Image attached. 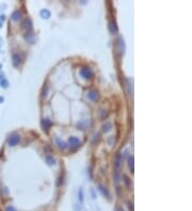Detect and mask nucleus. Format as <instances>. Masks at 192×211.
<instances>
[{
    "mask_svg": "<svg viewBox=\"0 0 192 211\" xmlns=\"http://www.w3.org/2000/svg\"><path fill=\"white\" fill-rule=\"evenodd\" d=\"M70 147H72V149L73 150H76L78 149V148L80 147V145H81V143H80V141L78 140L77 138H75V136H72V138H70Z\"/></svg>",
    "mask_w": 192,
    "mask_h": 211,
    "instance_id": "obj_1",
    "label": "nucleus"
},
{
    "mask_svg": "<svg viewBox=\"0 0 192 211\" xmlns=\"http://www.w3.org/2000/svg\"><path fill=\"white\" fill-rule=\"evenodd\" d=\"M19 141H20V136H19L18 134H12L9 138V140H8V143H9L10 146L13 147V146L17 145V144L19 143Z\"/></svg>",
    "mask_w": 192,
    "mask_h": 211,
    "instance_id": "obj_2",
    "label": "nucleus"
},
{
    "mask_svg": "<svg viewBox=\"0 0 192 211\" xmlns=\"http://www.w3.org/2000/svg\"><path fill=\"white\" fill-rule=\"evenodd\" d=\"M80 75H81L83 78H85V79H90V78L93 77L94 74H93V72H92L91 68L85 67V68H82V69L80 70Z\"/></svg>",
    "mask_w": 192,
    "mask_h": 211,
    "instance_id": "obj_3",
    "label": "nucleus"
},
{
    "mask_svg": "<svg viewBox=\"0 0 192 211\" xmlns=\"http://www.w3.org/2000/svg\"><path fill=\"white\" fill-rule=\"evenodd\" d=\"M88 98H89L91 101H93V102H96L99 98L98 92L96 91V90H92V91H90L89 93H88Z\"/></svg>",
    "mask_w": 192,
    "mask_h": 211,
    "instance_id": "obj_4",
    "label": "nucleus"
},
{
    "mask_svg": "<svg viewBox=\"0 0 192 211\" xmlns=\"http://www.w3.org/2000/svg\"><path fill=\"white\" fill-rule=\"evenodd\" d=\"M21 27L27 31L32 30V21H31V19H29V18L25 19V20L23 21V23H21Z\"/></svg>",
    "mask_w": 192,
    "mask_h": 211,
    "instance_id": "obj_5",
    "label": "nucleus"
},
{
    "mask_svg": "<svg viewBox=\"0 0 192 211\" xmlns=\"http://www.w3.org/2000/svg\"><path fill=\"white\" fill-rule=\"evenodd\" d=\"M21 57L19 56L18 54H13V57H12V61H13V65L15 66V67H17V66H19V64L21 63Z\"/></svg>",
    "mask_w": 192,
    "mask_h": 211,
    "instance_id": "obj_6",
    "label": "nucleus"
},
{
    "mask_svg": "<svg viewBox=\"0 0 192 211\" xmlns=\"http://www.w3.org/2000/svg\"><path fill=\"white\" fill-rule=\"evenodd\" d=\"M51 125H52V123H51V121H50V120H48V118H43V121H42V127H43V129H44V130L48 131V129L51 127Z\"/></svg>",
    "mask_w": 192,
    "mask_h": 211,
    "instance_id": "obj_7",
    "label": "nucleus"
},
{
    "mask_svg": "<svg viewBox=\"0 0 192 211\" xmlns=\"http://www.w3.org/2000/svg\"><path fill=\"white\" fill-rule=\"evenodd\" d=\"M121 163H122V156H121V154L119 152H117L116 156H115V159H114V167L115 169H119V167H121Z\"/></svg>",
    "mask_w": 192,
    "mask_h": 211,
    "instance_id": "obj_8",
    "label": "nucleus"
},
{
    "mask_svg": "<svg viewBox=\"0 0 192 211\" xmlns=\"http://www.w3.org/2000/svg\"><path fill=\"white\" fill-rule=\"evenodd\" d=\"M11 17L14 21H18V20H20V18H21V13L19 11H14L12 13Z\"/></svg>",
    "mask_w": 192,
    "mask_h": 211,
    "instance_id": "obj_9",
    "label": "nucleus"
},
{
    "mask_svg": "<svg viewBox=\"0 0 192 211\" xmlns=\"http://www.w3.org/2000/svg\"><path fill=\"white\" fill-rule=\"evenodd\" d=\"M109 28H110V31L112 33H114V34H116L117 33V31H119V29H117V27H116V25H115V23L114 21H111L110 23H109Z\"/></svg>",
    "mask_w": 192,
    "mask_h": 211,
    "instance_id": "obj_10",
    "label": "nucleus"
},
{
    "mask_svg": "<svg viewBox=\"0 0 192 211\" xmlns=\"http://www.w3.org/2000/svg\"><path fill=\"white\" fill-rule=\"evenodd\" d=\"M111 128H112L111 123H106V124L104 125V127H103V130H104V132H107V131H109Z\"/></svg>",
    "mask_w": 192,
    "mask_h": 211,
    "instance_id": "obj_11",
    "label": "nucleus"
},
{
    "mask_svg": "<svg viewBox=\"0 0 192 211\" xmlns=\"http://www.w3.org/2000/svg\"><path fill=\"white\" fill-rule=\"evenodd\" d=\"M128 165L131 169V171L134 172V156H130L128 159Z\"/></svg>",
    "mask_w": 192,
    "mask_h": 211,
    "instance_id": "obj_12",
    "label": "nucleus"
},
{
    "mask_svg": "<svg viewBox=\"0 0 192 211\" xmlns=\"http://www.w3.org/2000/svg\"><path fill=\"white\" fill-rule=\"evenodd\" d=\"M99 189H101V191L103 192L104 195H106L107 197H110V194H109V192H108V191L106 190V188H104L103 185H99Z\"/></svg>",
    "mask_w": 192,
    "mask_h": 211,
    "instance_id": "obj_13",
    "label": "nucleus"
},
{
    "mask_svg": "<svg viewBox=\"0 0 192 211\" xmlns=\"http://www.w3.org/2000/svg\"><path fill=\"white\" fill-rule=\"evenodd\" d=\"M56 142H57V144H58L59 147H60V148H65V146H66L65 143H64V142H61V141L59 140L58 138L56 139Z\"/></svg>",
    "mask_w": 192,
    "mask_h": 211,
    "instance_id": "obj_14",
    "label": "nucleus"
},
{
    "mask_svg": "<svg viewBox=\"0 0 192 211\" xmlns=\"http://www.w3.org/2000/svg\"><path fill=\"white\" fill-rule=\"evenodd\" d=\"M41 15H42V16H44V17H46V18H48V17L50 16V13L47 11V10H45V11L41 12Z\"/></svg>",
    "mask_w": 192,
    "mask_h": 211,
    "instance_id": "obj_15",
    "label": "nucleus"
},
{
    "mask_svg": "<svg viewBox=\"0 0 192 211\" xmlns=\"http://www.w3.org/2000/svg\"><path fill=\"white\" fill-rule=\"evenodd\" d=\"M46 161L48 162V164H49V165H52V164H54V160L52 159V158L50 157V156L46 157Z\"/></svg>",
    "mask_w": 192,
    "mask_h": 211,
    "instance_id": "obj_16",
    "label": "nucleus"
},
{
    "mask_svg": "<svg viewBox=\"0 0 192 211\" xmlns=\"http://www.w3.org/2000/svg\"><path fill=\"white\" fill-rule=\"evenodd\" d=\"M0 83H1V85H2L3 87H8V85H9V83H8V81L5 79V78H2V80H1Z\"/></svg>",
    "mask_w": 192,
    "mask_h": 211,
    "instance_id": "obj_17",
    "label": "nucleus"
},
{
    "mask_svg": "<svg viewBox=\"0 0 192 211\" xmlns=\"http://www.w3.org/2000/svg\"><path fill=\"white\" fill-rule=\"evenodd\" d=\"M124 177V179H125V182H126V185H127V188H130V181H129V178L127 177L126 175H124L123 176Z\"/></svg>",
    "mask_w": 192,
    "mask_h": 211,
    "instance_id": "obj_18",
    "label": "nucleus"
},
{
    "mask_svg": "<svg viewBox=\"0 0 192 211\" xmlns=\"http://www.w3.org/2000/svg\"><path fill=\"white\" fill-rule=\"evenodd\" d=\"M5 211H16V209L13 206H8L7 208H5Z\"/></svg>",
    "mask_w": 192,
    "mask_h": 211,
    "instance_id": "obj_19",
    "label": "nucleus"
},
{
    "mask_svg": "<svg viewBox=\"0 0 192 211\" xmlns=\"http://www.w3.org/2000/svg\"><path fill=\"white\" fill-rule=\"evenodd\" d=\"M119 211H123V209H121V208H119Z\"/></svg>",
    "mask_w": 192,
    "mask_h": 211,
    "instance_id": "obj_20",
    "label": "nucleus"
},
{
    "mask_svg": "<svg viewBox=\"0 0 192 211\" xmlns=\"http://www.w3.org/2000/svg\"><path fill=\"white\" fill-rule=\"evenodd\" d=\"M0 77H1V78H2V75H1V74H0Z\"/></svg>",
    "mask_w": 192,
    "mask_h": 211,
    "instance_id": "obj_21",
    "label": "nucleus"
},
{
    "mask_svg": "<svg viewBox=\"0 0 192 211\" xmlns=\"http://www.w3.org/2000/svg\"><path fill=\"white\" fill-rule=\"evenodd\" d=\"M0 45H1V38H0Z\"/></svg>",
    "mask_w": 192,
    "mask_h": 211,
    "instance_id": "obj_22",
    "label": "nucleus"
},
{
    "mask_svg": "<svg viewBox=\"0 0 192 211\" xmlns=\"http://www.w3.org/2000/svg\"><path fill=\"white\" fill-rule=\"evenodd\" d=\"M0 68H1V65H0Z\"/></svg>",
    "mask_w": 192,
    "mask_h": 211,
    "instance_id": "obj_23",
    "label": "nucleus"
},
{
    "mask_svg": "<svg viewBox=\"0 0 192 211\" xmlns=\"http://www.w3.org/2000/svg\"><path fill=\"white\" fill-rule=\"evenodd\" d=\"M0 26H1V23H0Z\"/></svg>",
    "mask_w": 192,
    "mask_h": 211,
    "instance_id": "obj_24",
    "label": "nucleus"
}]
</instances>
